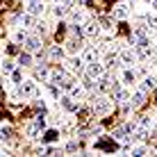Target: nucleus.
I'll use <instances>...</instances> for the list:
<instances>
[{
    "mask_svg": "<svg viewBox=\"0 0 157 157\" xmlns=\"http://www.w3.org/2000/svg\"><path fill=\"white\" fill-rule=\"evenodd\" d=\"M146 2H153V0H146Z\"/></svg>",
    "mask_w": 157,
    "mask_h": 157,
    "instance_id": "79ce46f5",
    "label": "nucleus"
},
{
    "mask_svg": "<svg viewBox=\"0 0 157 157\" xmlns=\"http://www.w3.org/2000/svg\"><path fill=\"white\" fill-rule=\"evenodd\" d=\"M94 150H102V153H116L118 150V144H116V137H102L94 144Z\"/></svg>",
    "mask_w": 157,
    "mask_h": 157,
    "instance_id": "f03ea898",
    "label": "nucleus"
},
{
    "mask_svg": "<svg viewBox=\"0 0 157 157\" xmlns=\"http://www.w3.org/2000/svg\"><path fill=\"white\" fill-rule=\"evenodd\" d=\"M43 128H46V121H43L41 116H36L34 121H32L30 125H28V130H25V132H28V137H30V139H39V132H41Z\"/></svg>",
    "mask_w": 157,
    "mask_h": 157,
    "instance_id": "20e7f679",
    "label": "nucleus"
},
{
    "mask_svg": "<svg viewBox=\"0 0 157 157\" xmlns=\"http://www.w3.org/2000/svg\"><path fill=\"white\" fill-rule=\"evenodd\" d=\"M91 112L96 116H107L112 112V100H107L105 96H94L91 98Z\"/></svg>",
    "mask_w": 157,
    "mask_h": 157,
    "instance_id": "f257e3e1",
    "label": "nucleus"
},
{
    "mask_svg": "<svg viewBox=\"0 0 157 157\" xmlns=\"http://www.w3.org/2000/svg\"><path fill=\"white\" fill-rule=\"evenodd\" d=\"M55 2H62V0H55Z\"/></svg>",
    "mask_w": 157,
    "mask_h": 157,
    "instance_id": "c03bdc74",
    "label": "nucleus"
},
{
    "mask_svg": "<svg viewBox=\"0 0 157 157\" xmlns=\"http://www.w3.org/2000/svg\"><path fill=\"white\" fill-rule=\"evenodd\" d=\"M82 59L86 64H91V62H98V50L96 48H86V50L82 52Z\"/></svg>",
    "mask_w": 157,
    "mask_h": 157,
    "instance_id": "a211bd4d",
    "label": "nucleus"
},
{
    "mask_svg": "<svg viewBox=\"0 0 157 157\" xmlns=\"http://www.w3.org/2000/svg\"><path fill=\"white\" fill-rule=\"evenodd\" d=\"M68 9H71L68 5H64V2H57V5H55V16H57V18H64V16L68 14Z\"/></svg>",
    "mask_w": 157,
    "mask_h": 157,
    "instance_id": "b1692460",
    "label": "nucleus"
},
{
    "mask_svg": "<svg viewBox=\"0 0 157 157\" xmlns=\"http://www.w3.org/2000/svg\"><path fill=\"white\" fill-rule=\"evenodd\" d=\"M84 59L80 57V55H73L71 57V62H68V71H73V73H82V68H84Z\"/></svg>",
    "mask_w": 157,
    "mask_h": 157,
    "instance_id": "ddd939ff",
    "label": "nucleus"
},
{
    "mask_svg": "<svg viewBox=\"0 0 157 157\" xmlns=\"http://www.w3.org/2000/svg\"><path fill=\"white\" fill-rule=\"evenodd\" d=\"M155 46H157V41H155Z\"/></svg>",
    "mask_w": 157,
    "mask_h": 157,
    "instance_id": "49530a36",
    "label": "nucleus"
},
{
    "mask_svg": "<svg viewBox=\"0 0 157 157\" xmlns=\"http://www.w3.org/2000/svg\"><path fill=\"white\" fill-rule=\"evenodd\" d=\"M78 148H80L78 141H68L66 146H64V150H66V153H78Z\"/></svg>",
    "mask_w": 157,
    "mask_h": 157,
    "instance_id": "f704fd0d",
    "label": "nucleus"
},
{
    "mask_svg": "<svg viewBox=\"0 0 157 157\" xmlns=\"http://www.w3.org/2000/svg\"><path fill=\"white\" fill-rule=\"evenodd\" d=\"M64 78H66V68H62V66L55 68V71L50 73V82H52V84H57V86L62 84V80H64Z\"/></svg>",
    "mask_w": 157,
    "mask_h": 157,
    "instance_id": "f3484780",
    "label": "nucleus"
},
{
    "mask_svg": "<svg viewBox=\"0 0 157 157\" xmlns=\"http://www.w3.org/2000/svg\"><path fill=\"white\" fill-rule=\"evenodd\" d=\"M68 94H71V96H73V98H80V96H82V94H84V86H80V84H75V86H73V89H71V91H68Z\"/></svg>",
    "mask_w": 157,
    "mask_h": 157,
    "instance_id": "72a5a7b5",
    "label": "nucleus"
},
{
    "mask_svg": "<svg viewBox=\"0 0 157 157\" xmlns=\"http://www.w3.org/2000/svg\"><path fill=\"white\" fill-rule=\"evenodd\" d=\"M155 82H157V80L153 78V75H146L144 82H141V89L146 91V94H148V91H153V89H155Z\"/></svg>",
    "mask_w": 157,
    "mask_h": 157,
    "instance_id": "4be33fe9",
    "label": "nucleus"
},
{
    "mask_svg": "<svg viewBox=\"0 0 157 157\" xmlns=\"http://www.w3.org/2000/svg\"><path fill=\"white\" fill-rule=\"evenodd\" d=\"M59 102H62V107L66 112H78V102H75V98L71 94H66V96H62V98H59Z\"/></svg>",
    "mask_w": 157,
    "mask_h": 157,
    "instance_id": "4468645a",
    "label": "nucleus"
},
{
    "mask_svg": "<svg viewBox=\"0 0 157 157\" xmlns=\"http://www.w3.org/2000/svg\"><path fill=\"white\" fill-rule=\"evenodd\" d=\"M112 16L118 18V21H125L128 16H130V5H128V2H118L116 7L112 9Z\"/></svg>",
    "mask_w": 157,
    "mask_h": 157,
    "instance_id": "9d476101",
    "label": "nucleus"
},
{
    "mask_svg": "<svg viewBox=\"0 0 157 157\" xmlns=\"http://www.w3.org/2000/svg\"><path fill=\"white\" fill-rule=\"evenodd\" d=\"M130 98H132V94H130L128 89H123V86H121V89H118V91H112V100H114V102H118V105H123V102H128Z\"/></svg>",
    "mask_w": 157,
    "mask_h": 157,
    "instance_id": "9b49d317",
    "label": "nucleus"
},
{
    "mask_svg": "<svg viewBox=\"0 0 157 157\" xmlns=\"http://www.w3.org/2000/svg\"><path fill=\"white\" fill-rule=\"evenodd\" d=\"M100 32H102L100 21H86V23H84V34H86V36L96 39V36H100Z\"/></svg>",
    "mask_w": 157,
    "mask_h": 157,
    "instance_id": "423d86ee",
    "label": "nucleus"
},
{
    "mask_svg": "<svg viewBox=\"0 0 157 157\" xmlns=\"http://www.w3.org/2000/svg\"><path fill=\"white\" fill-rule=\"evenodd\" d=\"M73 86H75V82H73V78H68V75H66V78L62 80V84H59V89H64V91H66V94H68V91H71Z\"/></svg>",
    "mask_w": 157,
    "mask_h": 157,
    "instance_id": "bb28decb",
    "label": "nucleus"
},
{
    "mask_svg": "<svg viewBox=\"0 0 157 157\" xmlns=\"http://www.w3.org/2000/svg\"><path fill=\"white\" fill-rule=\"evenodd\" d=\"M150 125H153V118H150V116H144V118H141V128H150Z\"/></svg>",
    "mask_w": 157,
    "mask_h": 157,
    "instance_id": "58836bf2",
    "label": "nucleus"
},
{
    "mask_svg": "<svg viewBox=\"0 0 157 157\" xmlns=\"http://www.w3.org/2000/svg\"><path fill=\"white\" fill-rule=\"evenodd\" d=\"M118 62L125 64V66H134V62H137V52L130 50V48H123L121 55H118Z\"/></svg>",
    "mask_w": 157,
    "mask_h": 157,
    "instance_id": "1a4fd4ad",
    "label": "nucleus"
},
{
    "mask_svg": "<svg viewBox=\"0 0 157 157\" xmlns=\"http://www.w3.org/2000/svg\"><path fill=\"white\" fill-rule=\"evenodd\" d=\"M64 50H66L68 55H78V52L82 50V43H80V36H71V39H66V43H64Z\"/></svg>",
    "mask_w": 157,
    "mask_h": 157,
    "instance_id": "6e6552de",
    "label": "nucleus"
},
{
    "mask_svg": "<svg viewBox=\"0 0 157 157\" xmlns=\"http://www.w3.org/2000/svg\"><path fill=\"white\" fill-rule=\"evenodd\" d=\"M18 64H21V66H32V52H30V50L21 52V57H18Z\"/></svg>",
    "mask_w": 157,
    "mask_h": 157,
    "instance_id": "393cba45",
    "label": "nucleus"
},
{
    "mask_svg": "<svg viewBox=\"0 0 157 157\" xmlns=\"http://www.w3.org/2000/svg\"><path fill=\"white\" fill-rule=\"evenodd\" d=\"M57 137H59V132H57V130H48V132H46V137H43V139H46V141H55Z\"/></svg>",
    "mask_w": 157,
    "mask_h": 157,
    "instance_id": "c9c22d12",
    "label": "nucleus"
},
{
    "mask_svg": "<svg viewBox=\"0 0 157 157\" xmlns=\"http://www.w3.org/2000/svg\"><path fill=\"white\" fill-rule=\"evenodd\" d=\"M102 64H105L107 68L116 66V55H114V52H107V55H105V62H102Z\"/></svg>",
    "mask_w": 157,
    "mask_h": 157,
    "instance_id": "cd10ccee",
    "label": "nucleus"
},
{
    "mask_svg": "<svg viewBox=\"0 0 157 157\" xmlns=\"http://www.w3.org/2000/svg\"><path fill=\"white\" fill-rule=\"evenodd\" d=\"M146 23H148L150 30H157V14H148L146 16Z\"/></svg>",
    "mask_w": 157,
    "mask_h": 157,
    "instance_id": "7c9ffc66",
    "label": "nucleus"
},
{
    "mask_svg": "<svg viewBox=\"0 0 157 157\" xmlns=\"http://www.w3.org/2000/svg\"><path fill=\"white\" fill-rule=\"evenodd\" d=\"M100 25H102V30L105 32H112L114 30V16H100Z\"/></svg>",
    "mask_w": 157,
    "mask_h": 157,
    "instance_id": "aec40b11",
    "label": "nucleus"
},
{
    "mask_svg": "<svg viewBox=\"0 0 157 157\" xmlns=\"http://www.w3.org/2000/svg\"><path fill=\"white\" fill-rule=\"evenodd\" d=\"M150 7H153L155 12H157V0H153V2H150Z\"/></svg>",
    "mask_w": 157,
    "mask_h": 157,
    "instance_id": "a19ab883",
    "label": "nucleus"
},
{
    "mask_svg": "<svg viewBox=\"0 0 157 157\" xmlns=\"http://www.w3.org/2000/svg\"><path fill=\"white\" fill-rule=\"evenodd\" d=\"M130 153L132 155H146V153H150V148H146V146H132Z\"/></svg>",
    "mask_w": 157,
    "mask_h": 157,
    "instance_id": "c756f323",
    "label": "nucleus"
},
{
    "mask_svg": "<svg viewBox=\"0 0 157 157\" xmlns=\"http://www.w3.org/2000/svg\"><path fill=\"white\" fill-rule=\"evenodd\" d=\"M36 80H41V82H50V71H48V66H36Z\"/></svg>",
    "mask_w": 157,
    "mask_h": 157,
    "instance_id": "6ab92c4d",
    "label": "nucleus"
},
{
    "mask_svg": "<svg viewBox=\"0 0 157 157\" xmlns=\"http://www.w3.org/2000/svg\"><path fill=\"white\" fill-rule=\"evenodd\" d=\"M71 21H73V23H82V21H84L82 9H78V12H71Z\"/></svg>",
    "mask_w": 157,
    "mask_h": 157,
    "instance_id": "473e14b6",
    "label": "nucleus"
},
{
    "mask_svg": "<svg viewBox=\"0 0 157 157\" xmlns=\"http://www.w3.org/2000/svg\"><path fill=\"white\" fill-rule=\"evenodd\" d=\"M16 71V64L12 59H2V75H12Z\"/></svg>",
    "mask_w": 157,
    "mask_h": 157,
    "instance_id": "5701e85b",
    "label": "nucleus"
},
{
    "mask_svg": "<svg viewBox=\"0 0 157 157\" xmlns=\"http://www.w3.org/2000/svg\"><path fill=\"white\" fill-rule=\"evenodd\" d=\"M130 102H132V107H141L144 102H146V91L141 89V86H139V89H137V91L132 94V98H130Z\"/></svg>",
    "mask_w": 157,
    "mask_h": 157,
    "instance_id": "dca6fc26",
    "label": "nucleus"
},
{
    "mask_svg": "<svg viewBox=\"0 0 157 157\" xmlns=\"http://www.w3.org/2000/svg\"><path fill=\"white\" fill-rule=\"evenodd\" d=\"M28 12H30L32 16H43V12H46L43 0H32V2H28Z\"/></svg>",
    "mask_w": 157,
    "mask_h": 157,
    "instance_id": "f8f14e48",
    "label": "nucleus"
},
{
    "mask_svg": "<svg viewBox=\"0 0 157 157\" xmlns=\"http://www.w3.org/2000/svg\"><path fill=\"white\" fill-rule=\"evenodd\" d=\"M12 82H14V84H21V82H23V75H21L18 68H16V71L12 73Z\"/></svg>",
    "mask_w": 157,
    "mask_h": 157,
    "instance_id": "e433bc0d",
    "label": "nucleus"
},
{
    "mask_svg": "<svg viewBox=\"0 0 157 157\" xmlns=\"http://www.w3.org/2000/svg\"><path fill=\"white\" fill-rule=\"evenodd\" d=\"M25 39H28V32H23V30H16L14 32V41L16 43H25Z\"/></svg>",
    "mask_w": 157,
    "mask_h": 157,
    "instance_id": "c85d7f7f",
    "label": "nucleus"
},
{
    "mask_svg": "<svg viewBox=\"0 0 157 157\" xmlns=\"http://www.w3.org/2000/svg\"><path fill=\"white\" fill-rule=\"evenodd\" d=\"M86 75H89V78H94V80H98L100 75H105V64H100V62L86 64Z\"/></svg>",
    "mask_w": 157,
    "mask_h": 157,
    "instance_id": "0eeeda50",
    "label": "nucleus"
},
{
    "mask_svg": "<svg viewBox=\"0 0 157 157\" xmlns=\"http://www.w3.org/2000/svg\"><path fill=\"white\" fill-rule=\"evenodd\" d=\"M36 91H39V89H36V82H34V80H23V82L18 84V96H21L23 100H25V98H34Z\"/></svg>",
    "mask_w": 157,
    "mask_h": 157,
    "instance_id": "7ed1b4c3",
    "label": "nucleus"
},
{
    "mask_svg": "<svg viewBox=\"0 0 157 157\" xmlns=\"http://www.w3.org/2000/svg\"><path fill=\"white\" fill-rule=\"evenodd\" d=\"M112 82H114V80H109L107 75H100L98 78V89L100 91H112Z\"/></svg>",
    "mask_w": 157,
    "mask_h": 157,
    "instance_id": "412c9836",
    "label": "nucleus"
},
{
    "mask_svg": "<svg viewBox=\"0 0 157 157\" xmlns=\"http://www.w3.org/2000/svg\"><path fill=\"white\" fill-rule=\"evenodd\" d=\"M28 2H32V0H28Z\"/></svg>",
    "mask_w": 157,
    "mask_h": 157,
    "instance_id": "a18cd8bd",
    "label": "nucleus"
},
{
    "mask_svg": "<svg viewBox=\"0 0 157 157\" xmlns=\"http://www.w3.org/2000/svg\"><path fill=\"white\" fill-rule=\"evenodd\" d=\"M64 52H66V50H62L59 46L50 48V57H52V59H62V57H64Z\"/></svg>",
    "mask_w": 157,
    "mask_h": 157,
    "instance_id": "2f4dec72",
    "label": "nucleus"
},
{
    "mask_svg": "<svg viewBox=\"0 0 157 157\" xmlns=\"http://www.w3.org/2000/svg\"><path fill=\"white\" fill-rule=\"evenodd\" d=\"M62 2H64V5H68V7H73V5H75V0H62Z\"/></svg>",
    "mask_w": 157,
    "mask_h": 157,
    "instance_id": "ea45409f",
    "label": "nucleus"
},
{
    "mask_svg": "<svg viewBox=\"0 0 157 157\" xmlns=\"http://www.w3.org/2000/svg\"><path fill=\"white\" fill-rule=\"evenodd\" d=\"M21 25H23V28H32V25H34V16H32L30 12L21 14Z\"/></svg>",
    "mask_w": 157,
    "mask_h": 157,
    "instance_id": "a878e982",
    "label": "nucleus"
},
{
    "mask_svg": "<svg viewBox=\"0 0 157 157\" xmlns=\"http://www.w3.org/2000/svg\"><path fill=\"white\" fill-rule=\"evenodd\" d=\"M80 2H86V0H80Z\"/></svg>",
    "mask_w": 157,
    "mask_h": 157,
    "instance_id": "37998d69",
    "label": "nucleus"
},
{
    "mask_svg": "<svg viewBox=\"0 0 157 157\" xmlns=\"http://www.w3.org/2000/svg\"><path fill=\"white\" fill-rule=\"evenodd\" d=\"M137 80H139V73L134 71L132 66H125V68H123V73H121V82L125 84V86L137 84Z\"/></svg>",
    "mask_w": 157,
    "mask_h": 157,
    "instance_id": "39448f33",
    "label": "nucleus"
},
{
    "mask_svg": "<svg viewBox=\"0 0 157 157\" xmlns=\"http://www.w3.org/2000/svg\"><path fill=\"white\" fill-rule=\"evenodd\" d=\"M41 39L39 36H28V39H25V50H30V52H39L41 50Z\"/></svg>",
    "mask_w": 157,
    "mask_h": 157,
    "instance_id": "2eb2a0df",
    "label": "nucleus"
},
{
    "mask_svg": "<svg viewBox=\"0 0 157 157\" xmlns=\"http://www.w3.org/2000/svg\"><path fill=\"white\" fill-rule=\"evenodd\" d=\"M5 139H12V128L2 123V141H5Z\"/></svg>",
    "mask_w": 157,
    "mask_h": 157,
    "instance_id": "4c0bfd02",
    "label": "nucleus"
}]
</instances>
